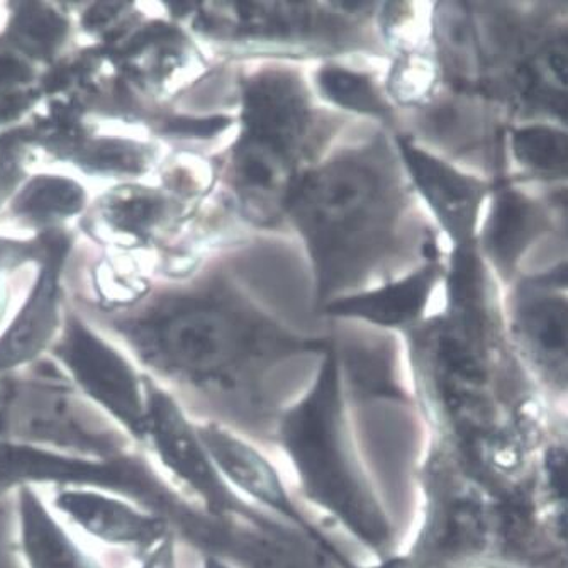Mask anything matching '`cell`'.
I'll return each instance as SVG.
<instances>
[{"label":"cell","mask_w":568,"mask_h":568,"mask_svg":"<svg viewBox=\"0 0 568 568\" xmlns=\"http://www.w3.org/2000/svg\"><path fill=\"white\" fill-rule=\"evenodd\" d=\"M523 335L536 364L544 368L555 387L565 390L567 382V310L558 298L536 301L523 311Z\"/></svg>","instance_id":"obj_13"},{"label":"cell","mask_w":568,"mask_h":568,"mask_svg":"<svg viewBox=\"0 0 568 568\" xmlns=\"http://www.w3.org/2000/svg\"><path fill=\"white\" fill-rule=\"evenodd\" d=\"M321 91L339 108L362 114L384 115L385 104L367 77L345 69H324L320 73Z\"/></svg>","instance_id":"obj_16"},{"label":"cell","mask_w":568,"mask_h":568,"mask_svg":"<svg viewBox=\"0 0 568 568\" xmlns=\"http://www.w3.org/2000/svg\"><path fill=\"white\" fill-rule=\"evenodd\" d=\"M179 554V532L173 531L140 558V568H181Z\"/></svg>","instance_id":"obj_18"},{"label":"cell","mask_w":568,"mask_h":568,"mask_svg":"<svg viewBox=\"0 0 568 568\" xmlns=\"http://www.w3.org/2000/svg\"><path fill=\"white\" fill-rule=\"evenodd\" d=\"M399 148L413 181L432 205L439 223L454 236L455 242H467L474 231L478 205L486 194V187L471 176L417 150L407 140H399Z\"/></svg>","instance_id":"obj_9"},{"label":"cell","mask_w":568,"mask_h":568,"mask_svg":"<svg viewBox=\"0 0 568 568\" xmlns=\"http://www.w3.org/2000/svg\"><path fill=\"white\" fill-rule=\"evenodd\" d=\"M48 503L67 525L87 538L140 554V558L176 531L172 519L163 513L98 487H58Z\"/></svg>","instance_id":"obj_7"},{"label":"cell","mask_w":568,"mask_h":568,"mask_svg":"<svg viewBox=\"0 0 568 568\" xmlns=\"http://www.w3.org/2000/svg\"><path fill=\"white\" fill-rule=\"evenodd\" d=\"M292 204L329 281L374 253L390 217L381 179L356 162H336L307 176Z\"/></svg>","instance_id":"obj_2"},{"label":"cell","mask_w":568,"mask_h":568,"mask_svg":"<svg viewBox=\"0 0 568 568\" xmlns=\"http://www.w3.org/2000/svg\"><path fill=\"white\" fill-rule=\"evenodd\" d=\"M271 443L287 460L298 500L342 526L375 560L396 554L394 523L356 445L332 346L310 390L282 407Z\"/></svg>","instance_id":"obj_1"},{"label":"cell","mask_w":568,"mask_h":568,"mask_svg":"<svg viewBox=\"0 0 568 568\" xmlns=\"http://www.w3.org/2000/svg\"><path fill=\"white\" fill-rule=\"evenodd\" d=\"M352 568H423L422 565L417 564L407 551L404 554H393L388 557L375 560L372 565H361L356 561Z\"/></svg>","instance_id":"obj_20"},{"label":"cell","mask_w":568,"mask_h":568,"mask_svg":"<svg viewBox=\"0 0 568 568\" xmlns=\"http://www.w3.org/2000/svg\"><path fill=\"white\" fill-rule=\"evenodd\" d=\"M516 156L541 173L567 172V136L551 128L532 126L516 131L513 138Z\"/></svg>","instance_id":"obj_15"},{"label":"cell","mask_w":568,"mask_h":568,"mask_svg":"<svg viewBox=\"0 0 568 568\" xmlns=\"http://www.w3.org/2000/svg\"><path fill=\"white\" fill-rule=\"evenodd\" d=\"M16 494L18 547L26 568H108L83 547L40 489Z\"/></svg>","instance_id":"obj_8"},{"label":"cell","mask_w":568,"mask_h":568,"mask_svg":"<svg viewBox=\"0 0 568 568\" xmlns=\"http://www.w3.org/2000/svg\"><path fill=\"white\" fill-rule=\"evenodd\" d=\"M436 268L428 266L425 271L410 275L397 284L385 285L371 294L342 298L326 307L327 314L345 317H361L381 326H400L413 323L435 285Z\"/></svg>","instance_id":"obj_11"},{"label":"cell","mask_w":568,"mask_h":568,"mask_svg":"<svg viewBox=\"0 0 568 568\" xmlns=\"http://www.w3.org/2000/svg\"><path fill=\"white\" fill-rule=\"evenodd\" d=\"M83 486L131 497L155 511L172 516L179 494L165 490L152 475L130 462L89 457L50 445L0 439V496L24 487Z\"/></svg>","instance_id":"obj_4"},{"label":"cell","mask_w":568,"mask_h":568,"mask_svg":"<svg viewBox=\"0 0 568 568\" xmlns=\"http://www.w3.org/2000/svg\"><path fill=\"white\" fill-rule=\"evenodd\" d=\"M230 126L227 118H209V119H179L175 123L170 124L173 133L187 134V136L207 138L221 133Z\"/></svg>","instance_id":"obj_19"},{"label":"cell","mask_w":568,"mask_h":568,"mask_svg":"<svg viewBox=\"0 0 568 568\" xmlns=\"http://www.w3.org/2000/svg\"><path fill=\"white\" fill-rule=\"evenodd\" d=\"M538 217L531 202L516 192H506L497 199L487 227V243L493 255L503 265H511L538 227Z\"/></svg>","instance_id":"obj_14"},{"label":"cell","mask_w":568,"mask_h":568,"mask_svg":"<svg viewBox=\"0 0 568 568\" xmlns=\"http://www.w3.org/2000/svg\"><path fill=\"white\" fill-rule=\"evenodd\" d=\"M54 271L44 272L29 306L0 338V374L34 361L50 343L57 326Z\"/></svg>","instance_id":"obj_12"},{"label":"cell","mask_w":568,"mask_h":568,"mask_svg":"<svg viewBox=\"0 0 568 568\" xmlns=\"http://www.w3.org/2000/svg\"><path fill=\"white\" fill-rule=\"evenodd\" d=\"M146 448L172 486L207 518L246 523L284 538H304L297 529L260 511L237 496L214 465L195 419L172 393L148 381ZM310 541V540H307Z\"/></svg>","instance_id":"obj_3"},{"label":"cell","mask_w":568,"mask_h":568,"mask_svg":"<svg viewBox=\"0 0 568 568\" xmlns=\"http://www.w3.org/2000/svg\"><path fill=\"white\" fill-rule=\"evenodd\" d=\"M195 426L217 470L237 496L260 511L297 529L336 568H352L356 564L304 511L301 500L262 446L221 423L195 419Z\"/></svg>","instance_id":"obj_5"},{"label":"cell","mask_w":568,"mask_h":568,"mask_svg":"<svg viewBox=\"0 0 568 568\" xmlns=\"http://www.w3.org/2000/svg\"><path fill=\"white\" fill-rule=\"evenodd\" d=\"M83 194L72 182L38 179L19 199V207L31 214L73 213L82 205Z\"/></svg>","instance_id":"obj_17"},{"label":"cell","mask_w":568,"mask_h":568,"mask_svg":"<svg viewBox=\"0 0 568 568\" xmlns=\"http://www.w3.org/2000/svg\"><path fill=\"white\" fill-rule=\"evenodd\" d=\"M201 568H236L234 565H231L230 561L224 560V558L217 557V555L213 554H204L201 561Z\"/></svg>","instance_id":"obj_21"},{"label":"cell","mask_w":568,"mask_h":568,"mask_svg":"<svg viewBox=\"0 0 568 568\" xmlns=\"http://www.w3.org/2000/svg\"><path fill=\"white\" fill-rule=\"evenodd\" d=\"M246 140L292 160V152L306 128L303 95L285 77L256 80L246 92Z\"/></svg>","instance_id":"obj_10"},{"label":"cell","mask_w":568,"mask_h":568,"mask_svg":"<svg viewBox=\"0 0 568 568\" xmlns=\"http://www.w3.org/2000/svg\"><path fill=\"white\" fill-rule=\"evenodd\" d=\"M62 361L83 396L143 445L148 416V381L118 349L80 324L69 327Z\"/></svg>","instance_id":"obj_6"}]
</instances>
